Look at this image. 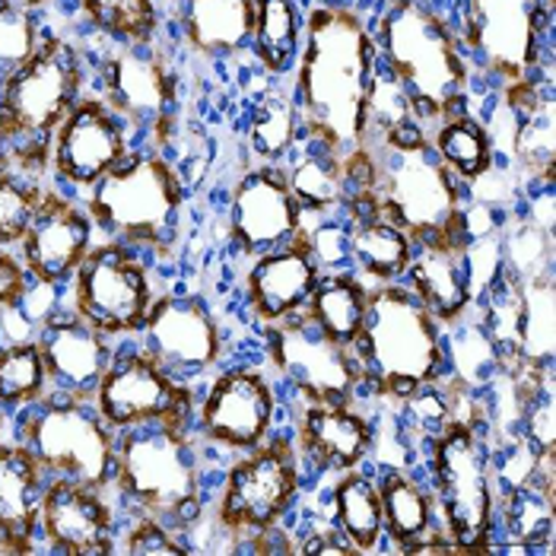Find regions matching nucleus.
Returning <instances> with one entry per match:
<instances>
[{
	"label": "nucleus",
	"instance_id": "obj_5",
	"mask_svg": "<svg viewBox=\"0 0 556 556\" xmlns=\"http://www.w3.org/2000/svg\"><path fill=\"white\" fill-rule=\"evenodd\" d=\"M84 51L61 36H48L36 54L0 86V130L7 137L13 169L33 178L48 169L54 130L84 96Z\"/></svg>",
	"mask_w": 556,
	"mask_h": 556
},
{
	"label": "nucleus",
	"instance_id": "obj_31",
	"mask_svg": "<svg viewBox=\"0 0 556 556\" xmlns=\"http://www.w3.org/2000/svg\"><path fill=\"white\" fill-rule=\"evenodd\" d=\"M369 312V287L353 270H331L321 274L305 315L341 346H356Z\"/></svg>",
	"mask_w": 556,
	"mask_h": 556
},
{
	"label": "nucleus",
	"instance_id": "obj_34",
	"mask_svg": "<svg viewBox=\"0 0 556 556\" xmlns=\"http://www.w3.org/2000/svg\"><path fill=\"white\" fill-rule=\"evenodd\" d=\"M331 503H334L338 531L353 544V551L356 554L379 551V544L386 541V525H382V496L376 477L363 473L359 468L338 473Z\"/></svg>",
	"mask_w": 556,
	"mask_h": 556
},
{
	"label": "nucleus",
	"instance_id": "obj_10",
	"mask_svg": "<svg viewBox=\"0 0 556 556\" xmlns=\"http://www.w3.org/2000/svg\"><path fill=\"white\" fill-rule=\"evenodd\" d=\"M20 442L33 448L48 477H64L92 490L112 486L118 435L102 420L92 401L80 397H39L23 407L16 424Z\"/></svg>",
	"mask_w": 556,
	"mask_h": 556
},
{
	"label": "nucleus",
	"instance_id": "obj_47",
	"mask_svg": "<svg viewBox=\"0 0 556 556\" xmlns=\"http://www.w3.org/2000/svg\"><path fill=\"white\" fill-rule=\"evenodd\" d=\"M296 554H315V556H353V544L343 538L338 528H325V531H312L302 538V547H296Z\"/></svg>",
	"mask_w": 556,
	"mask_h": 556
},
{
	"label": "nucleus",
	"instance_id": "obj_40",
	"mask_svg": "<svg viewBox=\"0 0 556 556\" xmlns=\"http://www.w3.org/2000/svg\"><path fill=\"white\" fill-rule=\"evenodd\" d=\"M42 350L36 341H16L0 346V407L23 410L45 397Z\"/></svg>",
	"mask_w": 556,
	"mask_h": 556
},
{
	"label": "nucleus",
	"instance_id": "obj_1",
	"mask_svg": "<svg viewBox=\"0 0 556 556\" xmlns=\"http://www.w3.org/2000/svg\"><path fill=\"white\" fill-rule=\"evenodd\" d=\"M376 84L379 51L366 16L338 0L312 3L302 23L293 89L300 137L338 156L366 147Z\"/></svg>",
	"mask_w": 556,
	"mask_h": 556
},
{
	"label": "nucleus",
	"instance_id": "obj_43",
	"mask_svg": "<svg viewBox=\"0 0 556 556\" xmlns=\"http://www.w3.org/2000/svg\"><path fill=\"white\" fill-rule=\"evenodd\" d=\"M42 188L33 181V175L0 169V245H20L26 236L33 216L39 211Z\"/></svg>",
	"mask_w": 556,
	"mask_h": 556
},
{
	"label": "nucleus",
	"instance_id": "obj_8",
	"mask_svg": "<svg viewBox=\"0 0 556 556\" xmlns=\"http://www.w3.org/2000/svg\"><path fill=\"white\" fill-rule=\"evenodd\" d=\"M112 483L125 506L175 531L191 528L204 513L201 455L191 429L163 424L122 429Z\"/></svg>",
	"mask_w": 556,
	"mask_h": 556
},
{
	"label": "nucleus",
	"instance_id": "obj_4",
	"mask_svg": "<svg viewBox=\"0 0 556 556\" xmlns=\"http://www.w3.org/2000/svg\"><path fill=\"white\" fill-rule=\"evenodd\" d=\"M86 214L134 252L169 257L181 242L185 185L160 150L128 153L86 194Z\"/></svg>",
	"mask_w": 556,
	"mask_h": 556
},
{
	"label": "nucleus",
	"instance_id": "obj_44",
	"mask_svg": "<svg viewBox=\"0 0 556 556\" xmlns=\"http://www.w3.org/2000/svg\"><path fill=\"white\" fill-rule=\"evenodd\" d=\"M125 551L134 556H185L188 547L175 538V528L153 515H137L125 534Z\"/></svg>",
	"mask_w": 556,
	"mask_h": 556
},
{
	"label": "nucleus",
	"instance_id": "obj_3",
	"mask_svg": "<svg viewBox=\"0 0 556 556\" xmlns=\"http://www.w3.org/2000/svg\"><path fill=\"white\" fill-rule=\"evenodd\" d=\"M363 388L401 401L448 372L445 328L404 283L369 287V312L356 341Z\"/></svg>",
	"mask_w": 556,
	"mask_h": 556
},
{
	"label": "nucleus",
	"instance_id": "obj_27",
	"mask_svg": "<svg viewBox=\"0 0 556 556\" xmlns=\"http://www.w3.org/2000/svg\"><path fill=\"white\" fill-rule=\"evenodd\" d=\"M252 0H178V26L201 58H239L252 42Z\"/></svg>",
	"mask_w": 556,
	"mask_h": 556
},
{
	"label": "nucleus",
	"instance_id": "obj_37",
	"mask_svg": "<svg viewBox=\"0 0 556 556\" xmlns=\"http://www.w3.org/2000/svg\"><path fill=\"white\" fill-rule=\"evenodd\" d=\"M245 137L261 163H280L283 156H290L300 140L296 99L283 92H267L264 99H257L249 112Z\"/></svg>",
	"mask_w": 556,
	"mask_h": 556
},
{
	"label": "nucleus",
	"instance_id": "obj_28",
	"mask_svg": "<svg viewBox=\"0 0 556 556\" xmlns=\"http://www.w3.org/2000/svg\"><path fill=\"white\" fill-rule=\"evenodd\" d=\"M554 473H538L528 483L496 496V531L509 541L503 554L551 551L556 528Z\"/></svg>",
	"mask_w": 556,
	"mask_h": 556
},
{
	"label": "nucleus",
	"instance_id": "obj_36",
	"mask_svg": "<svg viewBox=\"0 0 556 556\" xmlns=\"http://www.w3.org/2000/svg\"><path fill=\"white\" fill-rule=\"evenodd\" d=\"M554 308L556 290L551 270L521 280L518 353L531 369H554Z\"/></svg>",
	"mask_w": 556,
	"mask_h": 556
},
{
	"label": "nucleus",
	"instance_id": "obj_16",
	"mask_svg": "<svg viewBox=\"0 0 556 556\" xmlns=\"http://www.w3.org/2000/svg\"><path fill=\"white\" fill-rule=\"evenodd\" d=\"M277 420V394L264 372L236 366L226 369L207 388L204 401L194 410L198 435L223 452H252Z\"/></svg>",
	"mask_w": 556,
	"mask_h": 556
},
{
	"label": "nucleus",
	"instance_id": "obj_51",
	"mask_svg": "<svg viewBox=\"0 0 556 556\" xmlns=\"http://www.w3.org/2000/svg\"><path fill=\"white\" fill-rule=\"evenodd\" d=\"M166 3H172V0H166Z\"/></svg>",
	"mask_w": 556,
	"mask_h": 556
},
{
	"label": "nucleus",
	"instance_id": "obj_30",
	"mask_svg": "<svg viewBox=\"0 0 556 556\" xmlns=\"http://www.w3.org/2000/svg\"><path fill=\"white\" fill-rule=\"evenodd\" d=\"M414 239L391 223L386 214H369L359 219H346V257L350 270L372 283H397L404 280L410 257H414Z\"/></svg>",
	"mask_w": 556,
	"mask_h": 556
},
{
	"label": "nucleus",
	"instance_id": "obj_46",
	"mask_svg": "<svg viewBox=\"0 0 556 556\" xmlns=\"http://www.w3.org/2000/svg\"><path fill=\"white\" fill-rule=\"evenodd\" d=\"M29 280L33 274L26 270V264L16 255H10V249L0 245V308H16L26 300Z\"/></svg>",
	"mask_w": 556,
	"mask_h": 556
},
{
	"label": "nucleus",
	"instance_id": "obj_15",
	"mask_svg": "<svg viewBox=\"0 0 556 556\" xmlns=\"http://www.w3.org/2000/svg\"><path fill=\"white\" fill-rule=\"evenodd\" d=\"M267 350L283 382L315 404H353L363 388V372L353 346L331 341L305 308L267 325Z\"/></svg>",
	"mask_w": 556,
	"mask_h": 556
},
{
	"label": "nucleus",
	"instance_id": "obj_23",
	"mask_svg": "<svg viewBox=\"0 0 556 556\" xmlns=\"http://www.w3.org/2000/svg\"><path fill=\"white\" fill-rule=\"evenodd\" d=\"M318 280H321V267L312 255L305 229H302L293 242L257 255L255 264L249 267L245 274L249 312L264 328L277 325L308 305Z\"/></svg>",
	"mask_w": 556,
	"mask_h": 556
},
{
	"label": "nucleus",
	"instance_id": "obj_29",
	"mask_svg": "<svg viewBox=\"0 0 556 556\" xmlns=\"http://www.w3.org/2000/svg\"><path fill=\"white\" fill-rule=\"evenodd\" d=\"M376 483L382 496L386 538L394 551L410 554L417 544H424L435 531H442L432 493L417 473L404 471V468H386Z\"/></svg>",
	"mask_w": 556,
	"mask_h": 556
},
{
	"label": "nucleus",
	"instance_id": "obj_2",
	"mask_svg": "<svg viewBox=\"0 0 556 556\" xmlns=\"http://www.w3.org/2000/svg\"><path fill=\"white\" fill-rule=\"evenodd\" d=\"M369 29L379 67L429 130L468 112L471 61L455 26L429 0H386Z\"/></svg>",
	"mask_w": 556,
	"mask_h": 556
},
{
	"label": "nucleus",
	"instance_id": "obj_18",
	"mask_svg": "<svg viewBox=\"0 0 556 556\" xmlns=\"http://www.w3.org/2000/svg\"><path fill=\"white\" fill-rule=\"evenodd\" d=\"M140 346L175 379L214 369L223 356V334L214 312L201 296H160L143 325Z\"/></svg>",
	"mask_w": 556,
	"mask_h": 556
},
{
	"label": "nucleus",
	"instance_id": "obj_6",
	"mask_svg": "<svg viewBox=\"0 0 556 556\" xmlns=\"http://www.w3.org/2000/svg\"><path fill=\"white\" fill-rule=\"evenodd\" d=\"M429 493L442 534L462 554L496 551V471L486 424L452 420L427 448Z\"/></svg>",
	"mask_w": 556,
	"mask_h": 556
},
{
	"label": "nucleus",
	"instance_id": "obj_17",
	"mask_svg": "<svg viewBox=\"0 0 556 556\" xmlns=\"http://www.w3.org/2000/svg\"><path fill=\"white\" fill-rule=\"evenodd\" d=\"M302 219L283 166L261 163L236 181L229 198V236L242 257H257L293 242L305 229Z\"/></svg>",
	"mask_w": 556,
	"mask_h": 556
},
{
	"label": "nucleus",
	"instance_id": "obj_48",
	"mask_svg": "<svg viewBox=\"0 0 556 556\" xmlns=\"http://www.w3.org/2000/svg\"><path fill=\"white\" fill-rule=\"evenodd\" d=\"M0 169H13V166H10V147H7L3 130H0Z\"/></svg>",
	"mask_w": 556,
	"mask_h": 556
},
{
	"label": "nucleus",
	"instance_id": "obj_20",
	"mask_svg": "<svg viewBox=\"0 0 556 556\" xmlns=\"http://www.w3.org/2000/svg\"><path fill=\"white\" fill-rule=\"evenodd\" d=\"M39 531L51 554L105 556L115 554V513L102 500V490L48 477Z\"/></svg>",
	"mask_w": 556,
	"mask_h": 556
},
{
	"label": "nucleus",
	"instance_id": "obj_39",
	"mask_svg": "<svg viewBox=\"0 0 556 556\" xmlns=\"http://www.w3.org/2000/svg\"><path fill=\"white\" fill-rule=\"evenodd\" d=\"M448 331L452 334L445 338V353H448L452 376L477 391L493 386V379L503 372V363H500V353L490 341V334L483 331V325L465 318L462 325H455Z\"/></svg>",
	"mask_w": 556,
	"mask_h": 556
},
{
	"label": "nucleus",
	"instance_id": "obj_22",
	"mask_svg": "<svg viewBox=\"0 0 556 556\" xmlns=\"http://www.w3.org/2000/svg\"><path fill=\"white\" fill-rule=\"evenodd\" d=\"M300 458L318 473H343L363 468L376 448L372 420L356 404H315L305 401L296 417Z\"/></svg>",
	"mask_w": 556,
	"mask_h": 556
},
{
	"label": "nucleus",
	"instance_id": "obj_25",
	"mask_svg": "<svg viewBox=\"0 0 556 556\" xmlns=\"http://www.w3.org/2000/svg\"><path fill=\"white\" fill-rule=\"evenodd\" d=\"M48 473L29 445H0V551L33 554Z\"/></svg>",
	"mask_w": 556,
	"mask_h": 556
},
{
	"label": "nucleus",
	"instance_id": "obj_38",
	"mask_svg": "<svg viewBox=\"0 0 556 556\" xmlns=\"http://www.w3.org/2000/svg\"><path fill=\"white\" fill-rule=\"evenodd\" d=\"M86 23L118 45H147L160 36L156 0H80Z\"/></svg>",
	"mask_w": 556,
	"mask_h": 556
},
{
	"label": "nucleus",
	"instance_id": "obj_42",
	"mask_svg": "<svg viewBox=\"0 0 556 556\" xmlns=\"http://www.w3.org/2000/svg\"><path fill=\"white\" fill-rule=\"evenodd\" d=\"M39 45L42 33L36 10L16 0H0V86L36 54Z\"/></svg>",
	"mask_w": 556,
	"mask_h": 556
},
{
	"label": "nucleus",
	"instance_id": "obj_12",
	"mask_svg": "<svg viewBox=\"0 0 556 556\" xmlns=\"http://www.w3.org/2000/svg\"><path fill=\"white\" fill-rule=\"evenodd\" d=\"M302 490V458L290 435L264 439L226 471L216 496V525L229 534L255 538L280 528Z\"/></svg>",
	"mask_w": 556,
	"mask_h": 556
},
{
	"label": "nucleus",
	"instance_id": "obj_35",
	"mask_svg": "<svg viewBox=\"0 0 556 556\" xmlns=\"http://www.w3.org/2000/svg\"><path fill=\"white\" fill-rule=\"evenodd\" d=\"M287 181L302 216H331L343 204V156L308 143V153L290 163Z\"/></svg>",
	"mask_w": 556,
	"mask_h": 556
},
{
	"label": "nucleus",
	"instance_id": "obj_7",
	"mask_svg": "<svg viewBox=\"0 0 556 556\" xmlns=\"http://www.w3.org/2000/svg\"><path fill=\"white\" fill-rule=\"evenodd\" d=\"M379 160V207L414 245H468V188L442 166L432 143H366Z\"/></svg>",
	"mask_w": 556,
	"mask_h": 556
},
{
	"label": "nucleus",
	"instance_id": "obj_19",
	"mask_svg": "<svg viewBox=\"0 0 556 556\" xmlns=\"http://www.w3.org/2000/svg\"><path fill=\"white\" fill-rule=\"evenodd\" d=\"M130 153L125 122L96 96H80L51 140L48 166L54 175L89 191L105 172H112Z\"/></svg>",
	"mask_w": 556,
	"mask_h": 556
},
{
	"label": "nucleus",
	"instance_id": "obj_50",
	"mask_svg": "<svg viewBox=\"0 0 556 556\" xmlns=\"http://www.w3.org/2000/svg\"><path fill=\"white\" fill-rule=\"evenodd\" d=\"M338 3H343V0H338Z\"/></svg>",
	"mask_w": 556,
	"mask_h": 556
},
{
	"label": "nucleus",
	"instance_id": "obj_21",
	"mask_svg": "<svg viewBox=\"0 0 556 556\" xmlns=\"http://www.w3.org/2000/svg\"><path fill=\"white\" fill-rule=\"evenodd\" d=\"M92 219L86 207L58 191H42L39 211L20 239V261L45 287L71 280L86 252L92 249Z\"/></svg>",
	"mask_w": 556,
	"mask_h": 556
},
{
	"label": "nucleus",
	"instance_id": "obj_45",
	"mask_svg": "<svg viewBox=\"0 0 556 556\" xmlns=\"http://www.w3.org/2000/svg\"><path fill=\"white\" fill-rule=\"evenodd\" d=\"M305 239H308V249H312V255L318 261L321 274L350 270V257H346V223L321 216V223L315 229H305Z\"/></svg>",
	"mask_w": 556,
	"mask_h": 556
},
{
	"label": "nucleus",
	"instance_id": "obj_9",
	"mask_svg": "<svg viewBox=\"0 0 556 556\" xmlns=\"http://www.w3.org/2000/svg\"><path fill=\"white\" fill-rule=\"evenodd\" d=\"M551 29L554 0H462L455 26L468 61L500 86L541 80Z\"/></svg>",
	"mask_w": 556,
	"mask_h": 556
},
{
	"label": "nucleus",
	"instance_id": "obj_24",
	"mask_svg": "<svg viewBox=\"0 0 556 556\" xmlns=\"http://www.w3.org/2000/svg\"><path fill=\"white\" fill-rule=\"evenodd\" d=\"M36 343L42 350L45 376L48 386H54V394L92 401L115 353L109 338L89 328L77 315H71L48 321Z\"/></svg>",
	"mask_w": 556,
	"mask_h": 556
},
{
	"label": "nucleus",
	"instance_id": "obj_33",
	"mask_svg": "<svg viewBox=\"0 0 556 556\" xmlns=\"http://www.w3.org/2000/svg\"><path fill=\"white\" fill-rule=\"evenodd\" d=\"M429 143H432L435 156L442 160V166L452 172L465 188H473L483 175L496 169L500 153H496L490 125L473 118L468 112L439 122L429 134Z\"/></svg>",
	"mask_w": 556,
	"mask_h": 556
},
{
	"label": "nucleus",
	"instance_id": "obj_41",
	"mask_svg": "<svg viewBox=\"0 0 556 556\" xmlns=\"http://www.w3.org/2000/svg\"><path fill=\"white\" fill-rule=\"evenodd\" d=\"M452 424V401H448V388H445V376L432 386L417 388L414 394L401 397V417L397 427L404 442L417 445L427 452L432 439L442 429Z\"/></svg>",
	"mask_w": 556,
	"mask_h": 556
},
{
	"label": "nucleus",
	"instance_id": "obj_49",
	"mask_svg": "<svg viewBox=\"0 0 556 556\" xmlns=\"http://www.w3.org/2000/svg\"><path fill=\"white\" fill-rule=\"evenodd\" d=\"M16 3H23V7H29V10H42L51 0H16Z\"/></svg>",
	"mask_w": 556,
	"mask_h": 556
},
{
	"label": "nucleus",
	"instance_id": "obj_14",
	"mask_svg": "<svg viewBox=\"0 0 556 556\" xmlns=\"http://www.w3.org/2000/svg\"><path fill=\"white\" fill-rule=\"evenodd\" d=\"M74 280V315L105 338L137 334L150 305L153 287L147 264L134 249L109 239L92 245L80 261Z\"/></svg>",
	"mask_w": 556,
	"mask_h": 556
},
{
	"label": "nucleus",
	"instance_id": "obj_26",
	"mask_svg": "<svg viewBox=\"0 0 556 556\" xmlns=\"http://www.w3.org/2000/svg\"><path fill=\"white\" fill-rule=\"evenodd\" d=\"M404 280H407L404 287L420 300V305L442 328H455L471 315L473 293L465 267V249L432 245V242L417 245Z\"/></svg>",
	"mask_w": 556,
	"mask_h": 556
},
{
	"label": "nucleus",
	"instance_id": "obj_13",
	"mask_svg": "<svg viewBox=\"0 0 556 556\" xmlns=\"http://www.w3.org/2000/svg\"><path fill=\"white\" fill-rule=\"evenodd\" d=\"M96 410L115 432L134 427L191 429L194 424V391L166 372L143 346H122L92 394Z\"/></svg>",
	"mask_w": 556,
	"mask_h": 556
},
{
	"label": "nucleus",
	"instance_id": "obj_32",
	"mask_svg": "<svg viewBox=\"0 0 556 556\" xmlns=\"http://www.w3.org/2000/svg\"><path fill=\"white\" fill-rule=\"evenodd\" d=\"M252 42L249 51L255 54L264 74L287 77L296 71L302 51V13L300 0H252Z\"/></svg>",
	"mask_w": 556,
	"mask_h": 556
},
{
	"label": "nucleus",
	"instance_id": "obj_11",
	"mask_svg": "<svg viewBox=\"0 0 556 556\" xmlns=\"http://www.w3.org/2000/svg\"><path fill=\"white\" fill-rule=\"evenodd\" d=\"M99 99L153 150H163L178 128V71L156 42H115L99 64Z\"/></svg>",
	"mask_w": 556,
	"mask_h": 556
}]
</instances>
